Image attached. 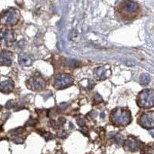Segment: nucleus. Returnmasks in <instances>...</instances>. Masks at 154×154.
Returning <instances> with one entry per match:
<instances>
[{
    "label": "nucleus",
    "mask_w": 154,
    "mask_h": 154,
    "mask_svg": "<svg viewBox=\"0 0 154 154\" xmlns=\"http://www.w3.org/2000/svg\"><path fill=\"white\" fill-rule=\"evenodd\" d=\"M110 119L118 126H127L131 121L130 112L123 109H116L112 113Z\"/></svg>",
    "instance_id": "nucleus-1"
},
{
    "label": "nucleus",
    "mask_w": 154,
    "mask_h": 154,
    "mask_svg": "<svg viewBox=\"0 0 154 154\" xmlns=\"http://www.w3.org/2000/svg\"><path fill=\"white\" fill-rule=\"evenodd\" d=\"M137 103L142 108L149 109L153 106L154 92L153 90H144L141 92L138 96Z\"/></svg>",
    "instance_id": "nucleus-2"
},
{
    "label": "nucleus",
    "mask_w": 154,
    "mask_h": 154,
    "mask_svg": "<svg viewBox=\"0 0 154 154\" xmlns=\"http://www.w3.org/2000/svg\"><path fill=\"white\" fill-rule=\"evenodd\" d=\"M19 18H20V13L17 10L10 9L2 13L0 17V23L2 25H13L17 23Z\"/></svg>",
    "instance_id": "nucleus-3"
},
{
    "label": "nucleus",
    "mask_w": 154,
    "mask_h": 154,
    "mask_svg": "<svg viewBox=\"0 0 154 154\" xmlns=\"http://www.w3.org/2000/svg\"><path fill=\"white\" fill-rule=\"evenodd\" d=\"M73 82H74V79L69 75H57L55 78V87L58 90H62L71 86Z\"/></svg>",
    "instance_id": "nucleus-4"
},
{
    "label": "nucleus",
    "mask_w": 154,
    "mask_h": 154,
    "mask_svg": "<svg viewBox=\"0 0 154 154\" xmlns=\"http://www.w3.org/2000/svg\"><path fill=\"white\" fill-rule=\"evenodd\" d=\"M16 40V35L9 29L0 30V46H9Z\"/></svg>",
    "instance_id": "nucleus-5"
},
{
    "label": "nucleus",
    "mask_w": 154,
    "mask_h": 154,
    "mask_svg": "<svg viewBox=\"0 0 154 154\" xmlns=\"http://www.w3.org/2000/svg\"><path fill=\"white\" fill-rule=\"evenodd\" d=\"M139 123L141 127L145 129H153L154 127V113L153 112H149L144 113L141 116L140 119H139Z\"/></svg>",
    "instance_id": "nucleus-6"
},
{
    "label": "nucleus",
    "mask_w": 154,
    "mask_h": 154,
    "mask_svg": "<svg viewBox=\"0 0 154 154\" xmlns=\"http://www.w3.org/2000/svg\"><path fill=\"white\" fill-rule=\"evenodd\" d=\"M121 10L126 15H132L138 9V5L131 0H125L121 3Z\"/></svg>",
    "instance_id": "nucleus-7"
},
{
    "label": "nucleus",
    "mask_w": 154,
    "mask_h": 154,
    "mask_svg": "<svg viewBox=\"0 0 154 154\" xmlns=\"http://www.w3.org/2000/svg\"><path fill=\"white\" fill-rule=\"evenodd\" d=\"M46 82L43 78L39 76H35L31 80H28L27 86L29 89L33 90H40L45 87Z\"/></svg>",
    "instance_id": "nucleus-8"
},
{
    "label": "nucleus",
    "mask_w": 154,
    "mask_h": 154,
    "mask_svg": "<svg viewBox=\"0 0 154 154\" xmlns=\"http://www.w3.org/2000/svg\"><path fill=\"white\" fill-rule=\"evenodd\" d=\"M12 62V54L8 51H0V65L10 66Z\"/></svg>",
    "instance_id": "nucleus-9"
},
{
    "label": "nucleus",
    "mask_w": 154,
    "mask_h": 154,
    "mask_svg": "<svg viewBox=\"0 0 154 154\" xmlns=\"http://www.w3.org/2000/svg\"><path fill=\"white\" fill-rule=\"evenodd\" d=\"M14 84L12 80H7L0 81V91L3 93H9L13 90Z\"/></svg>",
    "instance_id": "nucleus-10"
},
{
    "label": "nucleus",
    "mask_w": 154,
    "mask_h": 154,
    "mask_svg": "<svg viewBox=\"0 0 154 154\" xmlns=\"http://www.w3.org/2000/svg\"><path fill=\"white\" fill-rule=\"evenodd\" d=\"M125 148L127 150H130V151H137L140 147V142L137 141L134 138L128 139L125 142Z\"/></svg>",
    "instance_id": "nucleus-11"
},
{
    "label": "nucleus",
    "mask_w": 154,
    "mask_h": 154,
    "mask_svg": "<svg viewBox=\"0 0 154 154\" xmlns=\"http://www.w3.org/2000/svg\"><path fill=\"white\" fill-rule=\"evenodd\" d=\"M18 61L21 66H23V67H29L33 64V56H31L30 55L25 54V53H22V54H20L19 56V58H18Z\"/></svg>",
    "instance_id": "nucleus-12"
},
{
    "label": "nucleus",
    "mask_w": 154,
    "mask_h": 154,
    "mask_svg": "<svg viewBox=\"0 0 154 154\" xmlns=\"http://www.w3.org/2000/svg\"><path fill=\"white\" fill-rule=\"evenodd\" d=\"M94 73L96 75V78L100 80H104L107 78L108 76V70L105 67H97L95 69Z\"/></svg>",
    "instance_id": "nucleus-13"
},
{
    "label": "nucleus",
    "mask_w": 154,
    "mask_h": 154,
    "mask_svg": "<svg viewBox=\"0 0 154 154\" xmlns=\"http://www.w3.org/2000/svg\"><path fill=\"white\" fill-rule=\"evenodd\" d=\"M80 84L82 86V88L86 90H92L94 87L95 82L90 80H83L80 82Z\"/></svg>",
    "instance_id": "nucleus-14"
},
{
    "label": "nucleus",
    "mask_w": 154,
    "mask_h": 154,
    "mask_svg": "<svg viewBox=\"0 0 154 154\" xmlns=\"http://www.w3.org/2000/svg\"><path fill=\"white\" fill-rule=\"evenodd\" d=\"M150 81V76L149 74H142L140 76V83L141 85H147Z\"/></svg>",
    "instance_id": "nucleus-15"
},
{
    "label": "nucleus",
    "mask_w": 154,
    "mask_h": 154,
    "mask_svg": "<svg viewBox=\"0 0 154 154\" xmlns=\"http://www.w3.org/2000/svg\"><path fill=\"white\" fill-rule=\"evenodd\" d=\"M80 64V62L76 60V59H68V60L67 61V66L69 67H72V68H75V67H79Z\"/></svg>",
    "instance_id": "nucleus-16"
},
{
    "label": "nucleus",
    "mask_w": 154,
    "mask_h": 154,
    "mask_svg": "<svg viewBox=\"0 0 154 154\" xmlns=\"http://www.w3.org/2000/svg\"><path fill=\"white\" fill-rule=\"evenodd\" d=\"M42 136L45 138V140L46 141L50 140H53V139L54 138V137H53V135L51 134L50 133H48V132H44V133L42 134Z\"/></svg>",
    "instance_id": "nucleus-17"
},
{
    "label": "nucleus",
    "mask_w": 154,
    "mask_h": 154,
    "mask_svg": "<svg viewBox=\"0 0 154 154\" xmlns=\"http://www.w3.org/2000/svg\"><path fill=\"white\" fill-rule=\"evenodd\" d=\"M102 102H103L102 97L99 94L96 93V95H95V96H94V103H100Z\"/></svg>",
    "instance_id": "nucleus-18"
},
{
    "label": "nucleus",
    "mask_w": 154,
    "mask_h": 154,
    "mask_svg": "<svg viewBox=\"0 0 154 154\" xmlns=\"http://www.w3.org/2000/svg\"><path fill=\"white\" fill-rule=\"evenodd\" d=\"M76 122H77V123H78L80 127H83V126H85V123H86L85 120H84L82 118H81V117L77 118V119H76Z\"/></svg>",
    "instance_id": "nucleus-19"
},
{
    "label": "nucleus",
    "mask_w": 154,
    "mask_h": 154,
    "mask_svg": "<svg viewBox=\"0 0 154 154\" xmlns=\"http://www.w3.org/2000/svg\"><path fill=\"white\" fill-rule=\"evenodd\" d=\"M115 141L116 142H118L119 144H120L123 142V137L121 135H116L115 137Z\"/></svg>",
    "instance_id": "nucleus-20"
},
{
    "label": "nucleus",
    "mask_w": 154,
    "mask_h": 154,
    "mask_svg": "<svg viewBox=\"0 0 154 154\" xmlns=\"http://www.w3.org/2000/svg\"><path fill=\"white\" fill-rule=\"evenodd\" d=\"M26 123H27L26 124L27 126H34L35 124V120L33 119H30Z\"/></svg>",
    "instance_id": "nucleus-21"
},
{
    "label": "nucleus",
    "mask_w": 154,
    "mask_h": 154,
    "mask_svg": "<svg viewBox=\"0 0 154 154\" xmlns=\"http://www.w3.org/2000/svg\"><path fill=\"white\" fill-rule=\"evenodd\" d=\"M6 107L7 108V109H11V108L12 107V100H10V101H9L8 103H6Z\"/></svg>",
    "instance_id": "nucleus-22"
},
{
    "label": "nucleus",
    "mask_w": 154,
    "mask_h": 154,
    "mask_svg": "<svg viewBox=\"0 0 154 154\" xmlns=\"http://www.w3.org/2000/svg\"><path fill=\"white\" fill-rule=\"evenodd\" d=\"M59 106H60V108L62 109H65V108L67 106V103H61L60 105H59Z\"/></svg>",
    "instance_id": "nucleus-23"
}]
</instances>
